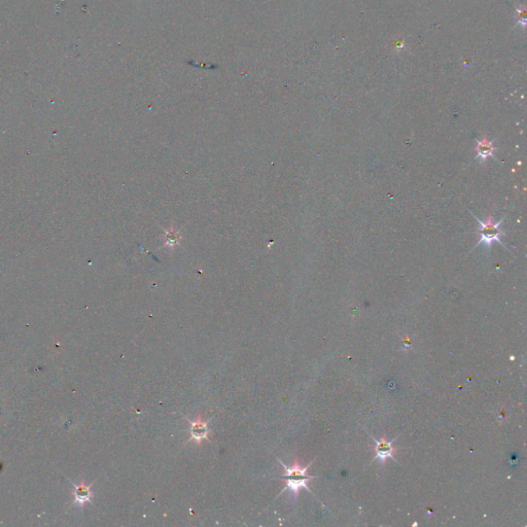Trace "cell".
<instances>
[{
	"label": "cell",
	"mask_w": 527,
	"mask_h": 527,
	"mask_svg": "<svg viewBox=\"0 0 527 527\" xmlns=\"http://www.w3.org/2000/svg\"><path fill=\"white\" fill-rule=\"evenodd\" d=\"M368 435L370 436V438H371V439L375 442V444H376V445H375V448H374L375 453H376V456L373 458V460H372L371 463H373V462H375V460L379 459L380 463H381L382 465H384V463H385V460H386L387 458H391L392 460L397 462V459H396V457H394V454H393V452H394L393 443L396 442V440L398 439V437H396V438H394L393 440H391V441H387L385 438H381V439L377 440V439H375L373 436H371L369 433H368Z\"/></svg>",
	"instance_id": "3"
},
{
	"label": "cell",
	"mask_w": 527,
	"mask_h": 527,
	"mask_svg": "<svg viewBox=\"0 0 527 527\" xmlns=\"http://www.w3.org/2000/svg\"><path fill=\"white\" fill-rule=\"evenodd\" d=\"M278 462L282 465V467L285 470V474L283 476H281L279 479L286 481V487H284V489L281 491L280 495H282L286 490H290L291 493L293 495V499L295 500L298 497L299 490L302 488H305L306 490H308L310 493H312V491L307 486V483H308V481H310L311 479H314L316 477L307 475V471H308L309 467L313 464V462H311L309 465H307L304 468H302L299 465L298 460L294 462L292 467H287L280 459H278Z\"/></svg>",
	"instance_id": "1"
},
{
	"label": "cell",
	"mask_w": 527,
	"mask_h": 527,
	"mask_svg": "<svg viewBox=\"0 0 527 527\" xmlns=\"http://www.w3.org/2000/svg\"><path fill=\"white\" fill-rule=\"evenodd\" d=\"M186 420L189 421L191 424L190 441H194L198 445H200L203 440H209L208 436H209L210 430L208 427V423H209L208 421H203L200 416L195 420H190V419H186Z\"/></svg>",
	"instance_id": "4"
},
{
	"label": "cell",
	"mask_w": 527,
	"mask_h": 527,
	"mask_svg": "<svg viewBox=\"0 0 527 527\" xmlns=\"http://www.w3.org/2000/svg\"><path fill=\"white\" fill-rule=\"evenodd\" d=\"M474 217L476 218V220L481 225L480 229L477 231V233L480 234V236H481L479 241H478V243H477V246L483 244L485 247L490 248L492 243L495 241H497V242H499L501 245H503L505 247V245L503 244V242L501 240V237L505 236L506 233L501 229V224L504 222L506 216H504L498 222H495V219H493L491 214L488 215V217L486 218L485 221H482V220L478 219L475 215H474Z\"/></svg>",
	"instance_id": "2"
},
{
	"label": "cell",
	"mask_w": 527,
	"mask_h": 527,
	"mask_svg": "<svg viewBox=\"0 0 527 527\" xmlns=\"http://www.w3.org/2000/svg\"><path fill=\"white\" fill-rule=\"evenodd\" d=\"M166 244L168 245H174V244H177L178 241H179V235L174 232V231H170V232H167L166 234Z\"/></svg>",
	"instance_id": "6"
},
{
	"label": "cell",
	"mask_w": 527,
	"mask_h": 527,
	"mask_svg": "<svg viewBox=\"0 0 527 527\" xmlns=\"http://www.w3.org/2000/svg\"><path fill=\"white\" fill-rule=\"evenodd\" d=\"M497 147L495 146V139L489 140L486 135H484L482 138L477 139V145H476V153H477V159L481 160V162H485L488 158L495 157V150Z\"/></svg>",
	"instance_id": "5"
}]
</instances>
